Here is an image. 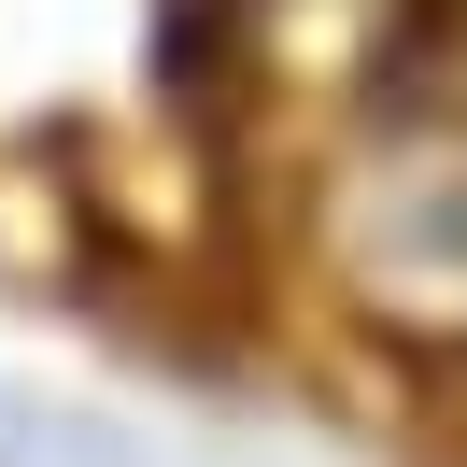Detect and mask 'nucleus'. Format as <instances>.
I'll use <instances>...</instances> for the list:
<instances>
[{
	"instance_id": "f257e3e1",
	"label": "nucleus",
	"mask_w": 467,
	"mask_h": 467,
	"mask_svg": "<svg viewBox=\"0 0 467 467\" xmlns=\"http://www.w3.org/2000/svg\"><path fill=\"white\" fill-rule=\"evenodd\" d=\"M340 269H354V312L467 354V128L453 114H397L382 142L340 156Z\"/></svg>"
}]
</instances>
